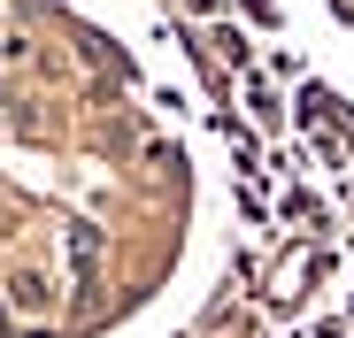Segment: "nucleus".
<instances>
[{"label": "nucleus", "instance_id": "nucleus-1", "mask_svg": "<svg viewBox=\"0 0 354 338\" xmlns=\"http://www.w3.org/2000/svg\"><path fill=\"white\" fill-rule=\"evenodd\" d=\"M8 300H16L24 315H39V308H46V277H31V269H16V277H8Z\"/></svg>", "mask_w": 354, "mask_h": 338}]
</instances>
